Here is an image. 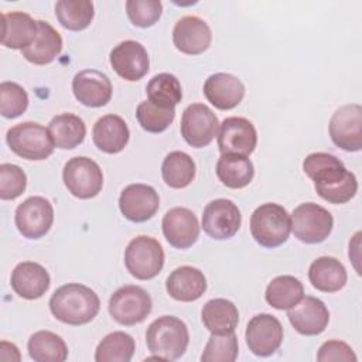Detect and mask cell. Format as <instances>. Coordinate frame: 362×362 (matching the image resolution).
<instances>
[{"label":"cell","instance_id":"1","mask_svg":"<svg viewBox=\"0 0 362 362\" xmlns=\"http://www.w3.org/2000/svg\"><path fill=\"white\" fill-rule=\"evenodd\" d=\"M303 170L314 181L317 194L331 204H345L358 191L355 174L332 154L322 151L308 154L303 161Z\"/></svg>","mask_w":362,"mask_h":362},{"label":"cell","instance_id":"2","mask_svg":"<svg viewBox=\"0 0 362 362\" xmlns=\"http://www.w3.org/2000/svg\"><path fill=\"white\" fill-rule=\"evenodd\" d=\"M51 314L68 325L90 322L100 310L98 294L88 286L68 283L58 287L49 298Z\"/></svg>","mask_w":362,"mask_h":362},{"label":"cell","instance_id":"3","mask_svg":"<svg viewBox=\"0 0 362 362\" xmlns=\"http://www.w3.org/2000/svg\"><path fill=\"white\" fill-rule=\"evenodd\" d=\"M146 342L153 354L148 359L175 361L184 355L189 342L187 324L174 315L158 317L148 325Z\"/></svg>","mask_w":362,"mask_h":362},{"label":"cell","instance_id":"4","mask_svg":"<svg viewBox=\"0 0 362 362\" xmlns=\"http://www.w3.org/2000/svg\"><path fill=\"white\" fill-rule=\"evenodd\" d=\"M291 232L290 215L279 204L266 202L257 206L250 216L252 238L263 247L283 245Z\"/></svg>","mask_w":362,"mask_h":362},{"label":"cell","instance_id":"5","mask_svg":"<svg viewBox=\"0 0 362 362\" xmlns=\"http://www.w3.org/2000/svg\"><path fill=\"white\" fill-rule=\"evenodd\" d=\"M6 141L13 153L33 161L48 158L55 147L48 129L35 122L13 126L6 134Z\"/></svg>","mask_w":362,"mask_h":362},{"label":"cell","instance_id":"6","mask_svg":"<svg viewBox=\"0 0 362 362\" xmlns=\"http://www.w3.org/2000/svg\"><path fill=\"white\" fill-rule=\"evenodd\" d=\"M124 264L127 272L139 280L154 279L164 266V250L154 238L136 236L124 250Z\"/></svg>","mask_w":362,"mask_h":362},{"label":"cell","instance_id":"7","mask_svg":"<svg viewBox=\"0 0 362 362\" xmlns=\"http://www.w3.org/2000/svg\"><path fill=\"white\" fill-rule=\"evenodd\" d=\"M290 221L294 236L308 245L324 242L334 226L331 212L314 202H305L294 208Z\"/></svg>","mask_w":362,"mask_h":362},{"label":"cell","instance_id":"8","mask_svg":"<svg viewBox=\"0 0 362 362\" xmlns=\"http://www.w3.org/2000/svg\"><path fill=\"white\" fill-rule=\"evenodd\" d=\"M109 314L122 325H136L143 322L153 308L150 294L133 284L117 288L109 298Z\"/></svg>","mask_w":362,"mask_h":362},{"label":"cell","instance_id":"9","mask_svg":"<svg viewBox=\"0 0 362 362\" xmlns=\"http://www.w3.org/2000/svg\"><path fill=\"white\" fill-rule=\"evenodd\" d=\"M66 189L79 199L96 197L103 187V173L96 161L89 157H72L62 170Z\"/></svg>","mask_w":362,"mask_h":362},{"label":"cell","instance_id":"10","mask_svg":"<svg viewBox=\"0 0 362 362\" xmlns=\"http://www.w3.org/2000/svg\"><path fill=\"white\" fill-rule=\"evenodd\" d=\"M180 130L191 147L202 148L218 136L219 120L206 105L192 103L182 112Z\"/></svg>","mask_w":362,"mask_h":362},{"label":"cell","instance_id":"11","mask_svg":"<svg viewBox=\"0 0 362 362\" xmlns=\"http://www.w3.org/2000/svg\"><path fill=\"white\" fill-rule=\"evenodd\" d=\"M242 225V215L238 205L226 198H218L206 204L202 212L204 232L216 240L230 239Z\"/></svg>","mask_w":362,"mask_h":362},{"label":"cell","instance_id":"12","mask_svg":"<svg viewBox=\"0 0 362 362\" xmlns=\"http://www.w3.org/2000/svg\"><path fill=\"white\" fill-rule=\"evenodd\" d=\"M14 221L18 232L24 238L40 239L52 226V204L44 197H30L17 206Z\"/></svg>","mask_w":362,"mask_h":362},{"label":"cell","instance_id":"13","mask_svg":"<svg viewBox=\"0 0 362 362\" xmlns=\"http://www.w3.org/2000/svg\"><path fill=\"white\" fill-rule=\"evenodd\" d=\"M332 143L345 151L362 148V107L358 103L344 105L337 109L329 120Z\"/></svg>","mask_w":362,"mask_h":362},{"label":"cell","instance_id":"14","mask_svg":"<svg viewBox=\"0 0 362 362\" xmlns=\"http://www.w3.org/2000/svg\"><path fill=\"white\" fill-rule=\"evenodd\" d=\"M257 144V133L253 123L240 116L226 117L219 124L218 147L222 154L250 156Z\"/></svg>","mask_w":362,"mask_h":362},{"label":"cell","instance_id":"15","mask_svg":"<svg viewBox=\"0 0 362 362\" xmlns=\"http://www.w3.org/2000/svg\"><path fill=\"white\" fill-rule=\"evenodd\" d=\"M283 327L272 314L255 315L246 327L245 338L249 351L256 356L273 355L283 342Z\"/></svg>","mask_w":362,"mask_h":362},{"label":"cell","instance_id":"16","mask_svg":"<svg viewBox=\"0 0 362 362\" xmlns=\"http://www.w3.org/2000/svg\"><path fill=\"white\" fill-rule=\"evenodd\" d=\"M109 61L113 71L129 82L141 79L150 69V58L146 48L134 40L119 42L110 51Z\"/></svg>","mask_w":362,"mask_h":362},{"label":"cell","instance_id":"17","mask_svg":"<svg viewBox=\"0 0 362 362\" xmlns=\"http://www.w3.org/2000/svg\"><path fill=\"white\" fill-rule=\"evenodd\" d=\"M160 208L157 191L147 184H130L123 188L119 197L122 215L132 222H146L151 219Z\"/></svg>","mask_w":362,"mask_h":362},{"label":"cell","instance_id":"18","mask_svg":"<svg viewBox=\"0 0 362 362\" xmlns=\"http://www.w3.org/2000/svg\"><path fill=\"white\" fill-rule=\"evenodd\" d=\"M288 321L301 335H318L325 331L329 322L327 305L317 297H303L296 305L288 308Z\"/></svg>","mask_w":362,"mask_h":362},{"label":"cell","instance_id":"19","mask_svg":"<svg viewBox=\"0 0 362 362\" xmlns=\"http://www.w3.org/2000/svg\"><path fill=\"white\" fill-rule=\"evenodd\" d=\"M161 226L167 242L177 249L191 247L199 236L198 219L188 208L175 206L167 211Z\"/></svg>","mask_w":362,"mask_h":362},{"label":"cell","instance_id":"20","mask_svg":"<svg viewBox=\"0 0 362 362\" xmlns=\"http://www.w3.org/2000/svg\"><path fill=\"white\" fill-rule=\"evenodd\" d=\"M211 41L212 33L209 25L197 16L181 17L173 28V42L182 54H202L209 48Z\"/></svg>","mask_w":362,"mask_h":362},{"label":"cell","instance_id":"21","mask_svg":"<svg viewBox=\"0 0 362 362\" xmlns=\"http://www.w3.org/2000/svg\"><path fill=\"white\" fill-rule=\"evenodd\" d=\"M72 92L78 102L88 107L105 106L112 98V82L98 69H83L72 79Z\"/></svg>","mask_w":362,"mask_h":362},{"label":"cell","instance_id":"22","mask_svg":"<svg viewBox=\"0 0 362 362\" xmlns=\"http://www.w3.org/2000/svg\"><path fill=\"white\" fill-rule=\"evenodd\" d=\"M204 95L216 109L230 110L242 102L245 96V85L235 75L216 72L205 81Z\"/></svg>","mask_w":362,"mask_h":362},{"label":"cell","instance_id":"23","mask_svg":"<svg viewBox=\"0 0 362 362\" xmlns=\"http://www.w3.org/2000/svg\"><path fill=\"white\" fill-rule=\"evenodd\" d=\"M10 283L14 293L21 298L37 300L48 291L51 279L47 269L40 263L21 262L13 269Z\"/></svg>","mask_w":362,"mask_h":362},{"label":"cell","instance_id":"24","mask_svg":"<svg viewBox=\"0 0 362 362\" xmlns=\"http://www.w3.org/2000/svg\"><path fill=\"white\" fill-rule=\"evenodd\" d=\"M165 290L177 301L191 303L206 291V279L204 273L192 266L174 269L165 280Z\"/></svg>","mask_w":362,"mask_h":362},{"label":"cell","instance_id":"25","mask_svg":"<svg viewBox=\"0 0 362 362\" xmlns=\"http://www.w3.org/2000/svg\"><path fill=\"white\" fill-rule=\"evenodd\" d=\"M1 44L11 49H24L33 44L38 33L37 20L23 11L1 14Z\"/></svg>","mask_w":362,"mask_h":362},{"label":"cell","instance_id":"26","mask_svg":"<svg viewBox=\"0 0 362 362\" xmlns=\"http://www.w3.org/2000/svg\"><path fill=\"white\" fill-rule=\"evenodd\" d=\"M92 139L100 151L116 154L127 146L130 132L126 122L120 116L105 115L93 124Z\"/></svg>","mask_w":362,"mask_h":362},{"label":"cell","instance_id":"27","mask_svg":"<svg viewBox=\"0 0 362 362\" xmlns=\"http://www.w3.org/2000/svg\"><path fill=\"white\" fill-rule=\"evenodd\" d=\"M37 37L31 45L21 49V55L31 64L45 65L59 55L62 49V37L49 23L37 20Z\"/></svg>","mask_w":362,"mask_h":362},{"label":"cell","instance_id":"28","mask_svg":"<svg viewBox=\"0 0 362 362\" xmlns=\"http://www.w3.org/2000/svg\"><path fill=\"white\" fill-rule=\"evenodd\" d=\"M308 279L314 288L322 293H335L346 284V269L332 256L315 259L308 269Z\"/></svg>","mask_w":362,"mask_h":362},{"label":"cell","instance_id":"29","mask_svg":"<svg viewBox=\"0 0 362 362\" xmlns=\"http://www.w3.org/2000/svg\"><path fill=\"white\" fill-rule=\"evenodd\" d=\"M201 320L211 334L233 332L239 322V311L226 298H212L202 307Z\"/></svg>","mask_w":362,"mask_h":362},{"label":"cell","instance_id":"30","mask_svg":"<svg viewBox=\"0 0 362 362\" xmlns=\"http://www.w3.org/2000/svg\"><path fill=\"white\" fill-rule=\"evenodd\" d=\"M48 132L55 147L71 150L85 140L86 126L79 116L74 113H61L51 119Z\"/></svg>","mask_w":362,"mask_h":362},{"label":"cell","instance_id":"31","mask_svg":"<svg viewBox=\"0 0 362 362\" xmlns=\"http://www.w3.org/2000/svg\"><path fill=\"white\" fill-rule=\"evenodd\" d=\"M216 177L228 188L239 189L250 184L255 167L250 158L239 154H222L216 163Z\"/></svg>","mask_w":362,"mask_h":362},{"label":"cell","instance_id":"32","mask_svg":"<svg viewBox=\"0 0 362 362\" xmlns=\"http://www.w3.org/2000/svg\"><path fill=\"white\" fill-rule=\"evenodd\" d=\"M28 355L35 362H64L68 358L65 341L51 331L34 332L27 344Z\"/></svg>","mask_w":362,"mask_h":362},{"label":"cell","instance_id":"33","mask_svg":"<svg viewBox=\"0 0 362 362\" xmlns=\"http://www.w3.org/2000/svg\"><path fill=\"white\" fill-rule=\"evenodd\" d=\"M303 297V283L294 276L288 274L274 277L269 283L264 294L267 304L276 310H288L296 305Z\"/></svg>","mask_w":362,"mask_h":362},{"label":"cell","instance_id":"34","mask_svg":"<svg viewBox=\"0 0 362 362\" xmlns=\"http://www.w3.org/2000/svg\"><path fill=\"white\" fill-rule=\"evenodd\" d=\"M161 177L171 188H185L195 178V163L184 151H171L163 160Z\"/></svg>","mask_w":362,"mask_h":362},{"label":"cell","instance_id":"35","mask_svg":"<svg viewBox=\"0 0 362 362\" xmlns=\"http://www.w3.org/2000/svg\"><path fill=\"white\" fill-rule=\"evenodd\" d=\"M147 100L164 109H175L182 99L181 83L173 74L154 75L146 88Z\"/></svg>","mask_w":362,"mask_h":362},{"label":"cell","instance_id":"36","mask_svg":"<svg viewBox=\"0 0 362 362\" xmlns=\"http://www.w3.org/2000/svg\"><path fill=\"white\" fill-rule=\"evenodd\" d=\"M55 16L64 28L82 31L93 20V3L89 0H59L55 4Z\"/></svg>","mask_w":362,"mask_h":362},{"label":"cell","instance_id":"37","mask_svg":"<svg viewBox=\"0 0 362 362\" xmlns=\"http://www.w3.org/2000/svg\"><path fill=\"white\" fill-rule=\"evenodd\" d=\"M136 344L132 335L115 331L103 337L95 351L96 362H129L134 354Z\"/></svg>","mask_w":362,"mask_h":362},{"label":"cell","instance_id":"38","mask_svg":"<svg viewBox=\"0 0 362 362\" xmlns=\"http://www.w3.org/2000/svg\"><path fill=\"white\" fill-rule=\"evenodd\" d=\"M239 345L233 332L212 334L201 355L202 362H233L238 358Z\"/></svg>","mask_w":362,"mask_h":362},{"label":"cell","instance_id":"39","mask_svg":"<svg viewBox=\"0 0 362 362\" xmlns=\"http://www.w3.org/2000/svg\"><path fill=\"white\" fill-rule=\"evenodd\" d=\"M136 117L141 129L148 133H161L164 132L175 117V109H164L156 106L150 100L139 103L136 109Z\"/></svg>","mask_w":362,"mask_h":362},{"label":"cell","instance_id":"40","mask_svg":"<svg viewBox=\"0 0 362 362\" xmlns=\"http://www.w3.org/2000/svg\"><path fill=\"white\" fill-rule=\"evenodd\" d=\"M27 107L28 95L23 86L10 81L0 83V113L3 117H18L27 110Z\"/></svg>","mask_w":362,"mask_h":362},{"label":"cell","instance_id":"41","mask_svg":"<svg viewBox=\"0 0 362 362\" xmlns=\"http://www.w3.org/2000/svg\"><path fill=\"white\" fill-rule=\"evenodd\" d=\"M126 13L133 25L147 28L160 20L163 4L158 0H127Z\"/></svg>","mask_w":362,"mask_h":362},{"label":"cell","instance_id":"42","mask_svg":"<svg viewBox=\"0 0 362 362\" xmlns=\"http://www.w3.org/2000/svg\"><path fill=\"white\" fill-rule=\"evenodd\" d=\"M27 187L25 173L16 164L4 163L0 165V198L4 201L16 199Z\"/></svg>","mask_w":362,"mask_h":362},{"label":"cell","instance_id":"43","mask_svg":"<svg viewBox=\"0 0 362 362\" xmlns=\"http://www.w3.org/2000/svg\"><path fill=\"white\" fill-rule=\"evenodd\" d=\"M358 358L354 349L338 339H331L324 342L317 354V361L320 362H331V361H342V362H355Z\"/></svg>","mask_w":362,"mask_h":362}]
</instances>
